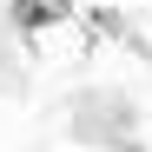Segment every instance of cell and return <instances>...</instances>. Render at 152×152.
<instances>
[{
	"mask_svg": "<svg viewBox=\"0 0 152 152\" xmlns=\"http://www.w3.org/2000/svg\"><path fill=\"white\" fill-rule=\"evenodd\" d=\"M60 20H73V0H13V27L20 33H46Z\"/></svg>",
	"mask_w": 152,
	"mask_h": 152,
	"instance_id": "6da1fadb",
	"label": "cell"
},
{
	"mask_svg": "<svg viewBox=\"0 0 152 152\" xmlns=\"http://www.w3.org/2000/svg\"><path fill=\"white\" fill-rule=\"evenodd\" d=\"M93 27H99V33H113V40H126L132 53H145V33H132V27H126V20H119V7H93Z\"/></svg>",
	"mask_w": 152,
	"mask_h": 152,
	"instance_id": "7a4b0ae2",
	"label": "cell"
}]
</instances>
